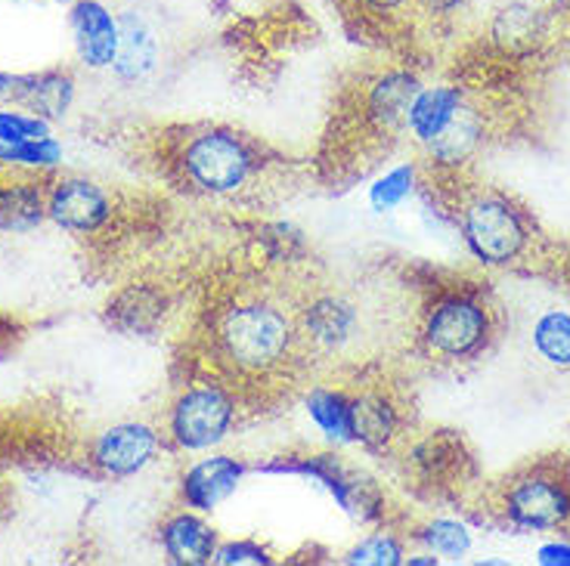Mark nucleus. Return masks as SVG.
<instances>
[{
    "mask_svg": "<svg viewBox=\"0 0 570 566\" xmlns=\"http://www.w3.org/2000/svg\"><path fill=\"white\" fill-rule=\"evenodd\" d=\"M236 421V399L220 384L186 387L174 399L168 430L177 449L184 453H212L229 437Z\"/></svg>",
    "mask_w": 570,
    "mask_h": 566,
    "instance_id": "3",
    "label": "nucleus"
},
{
    "mask_svg": "<svg viewBox=\"0 0 570 566\" xmlns=\"http://www.w3.org/2000/svg\"><path fill=\"white\" fill-rule=\"evenodd\" d=\"M462 236L471 255L487 267H502L521 255L528 229L521 214L499 196H481L462 214Z\"/></svg>",
    "mask_w": 570,
    "mask_h": 566,
    "instance_id": "5",
    "label": "nucleus"
},
{
    "mask_svg": "<svg viewBox=\"0 0 570 566\" xmlns=\"http://www.w3.org/2000/svg\"><path fill=\"white\" fill-rule=\"evenodd\" d=\"M403 560H406L403 545H400L394 536H385V533L363 538V542L354 545V548L347 552V557H344V564L351 566H400Z\"/></svg>",
    "mask_w": 570,
    "mask_h": 566,
    "instance_id": "27",
    "label": "nucleus"
},
{
    "mask_svg": "<svg viewBox=\"0 0 570 566\" xmlns=\"http://www.w3.org/2000/svg\"><path fill=\"white\" fill-rule=\"evenodd\" d=\"M212 564L217 566H267L273 564L271 552L257 542H224L217 545Z\"/></svg>",
    "mask_w": 570,
    "mask_h": 566,
    "instance_id": "29",
    "label": "nucleus"
},
{
    "mask_svg": "<svg viewBox=\"0 0 570 566\" xmlns=\"http://www.w3.org/2000/svg\"><path fill=\"white\" fill-rule=\"evenodd\" d=\"M537 560L542 566H570V545H542Z\"/></svg>",
    "mask_w": 570,
    "mask_h": 566,
    "instance_id": "31",
    "label": "nucleus"
},
{
    "mask_svg": "<svg viewBox=\"0 0 570 566\" xmlns=\"http://www.w3.org/2000/svg\"><path fill=\"white\" fill-rule=\"evenodd\" d=\"M549 3H570V0H549Z\"/></svg>",
    "mask_w": 570,
    "mask_h": 566,
    "instance_id": "33",
    "label": "nucleus"
},
{
    "mask_svg": "<svg viewBox=\"0 0 570 566\" xmlns=\"http://www.w3.org/2000/svg\"><path fill=\"white\" fill-rule=\"evenodd\" d=\"M47 220V192L38 183L16 180L0 186V232H31Z\"/></svg>",
    "mask_w": 570,
    "mask_h": 566,
    "instance_id": "19",
    "label": "nucleus"
},
{
    "mask_svg": "<svg viewBox=\"0 0 570 566\" xmlns=\"http://www.w3.org/2000/svg\"><path fill=\"white\" fill-rule=\"evenodd\" d=\"M75 53L87 69H112L118 50V16L102 0H75L69 10Z\"/></svg>",
    "mask_w": 570,
    "mask_h": 566,
    "instance_id": "9",
    "label": "nucleus"
},
{
    "mask_svg": "<svg viewBox=\"0 0 570 566\" xmlns=\"http://www.w3.org/2000/svg\"><path fill=\"white\" fill-rule=\"evenodd\" d=\"M71 102H75V78L69 71H38V75H26L22 85V97H19V109L38 115L43 121H62L69 115Z\"/></svg>",
    "mask_w": 570,
    "mask_h": 566,
    "instance_id": "15",
    "label": "nucleus"
},
{
    "mask_svg": "<svg viewBox=\"0 0 570 566\" xmlns=\"http://www.w3.org/2000/svg\"><path fill=\"white\" fill-rule=\"evenodd\" d=\"M161 453V434L142 421H121L102 430L90 446V458L109 477H134Z\"/></svg>",
    "mask_w": 570,
    "mask_h": 566,
    "instance_id": "7",
    "label": "nucleus"
},
{
    "mask_svg": "<svg viewBox=\"0 0 570 566\" xmlns=\"http://www.w3.org/2000/svg\"><path fill=\"white\" fill-rule=\"evenodd\" d=\"M214 340L220 359L236 375L261 378L292 359L298 328L279 304L267 298H245L220 312Z\"/></svg>",
    "mask_w": 570,
    "mask_h": 566,
    "instance_id": "1",
    "label": "nucleus"
},
{
    "mask_svg": "<svg viewBox=\"0 0 570 566\" xmlns=\"http://www.w3.org/2000/svg\"><path fill=\"white\" fill-rule=\"evenodd\" d=\"M158 66V34L140 10L118 13V50L112 71L118 81L137 85L149 78Z\"/></svg>",
    "mask_w": 570,
    "mask_h": 566,
    "instance_id": "12",
    "label": "nucleus"
},
{
    "mask_svg": "<svg viewBox=\"0 0 570 566\" xmlns=\"http://www.w3.org/2000/svg\"><path fill=\"white\" fill-rule=\"evenodd\" d=\"M301 328L316 347L335 354V350H344L360 340L363 310L356 307V300L344 298V295H320L301 310Z\"/></svg>",
    "mask_w": 570,
    "mask_h": 566,
    "instance_id": "10",
    "label": "nucleus"
},
{
    "mask_svg": "<svg viewBox=\"0 0 570 566\" xmlns=\"http://www.w3.org/2000/svg\"><path fill=\"white\" fill-rule=\"evenodd\" d=\"M415 189V168L413 165H400V168L382 173L375 183L370 186V205L375 211H394L397 205L413 196Z\"/></svg>",
    "mask_w": 570,
    "mask_h": 566,
    "instance_id": "26",
    "label": "nucleus"
},
{
    "mask_svg": "<svg viewBox=\"0 0 570 566\" xmlns=\"http://www.w3.org/2000/svg\"><path fill=\"white\" fill-rule=\"evenodd\" d=\"M481 137H484V130H481V118H478V112H471V109L462 106V109L453 115V121H450L434 140L428 142L425 149L438 158L441 165H462V161L478 149Z\"/></svg>",
    "mask_w": 570,
    "mask_h": 566,
    "instance_id": "21",
    "label": "nucleus"
},
{
    "mask_svg": "<svg viewBox=\"0 0 570 566\" xmlns=\"http://www.w3.org/2000/svg\"><path fill=\"white\" fill-rule=\"evenodd\" d=\"M161 552L168 554V560L177 566H205L214 560L217 552V529L205 524L199 514L193 510H177L161 524L158 533Z\"/></svg>",
    "mask_w": 570,
    "mask_h": 566,
    "instance_id": "13",
    "label": "nucleus"
},
{
    "mask_svg": "<svg viewBox=\"0 0 570 566\" xmlns=\"http://www.w3.org/2000/svg\"><path fill=\"white\" fill-rule=\"evenodd\" d=\"M248 474V467L233 455H208L196 465L189 467L180 480V496H184L186 508L193 510H214L217 505H224L236 486L243 483Z\"/></svg>",
    "mask_w": 570,
    "mask_h": 566,
    "instance_id": "11",
    "label": "nucleus"
},
{
    "mask_svg": "<svg viewBox=\"0 0 570 566\" xmlns=\"http://www.w3.org/2000/svg\"><path fill=\"white\" fill-rule=\"evenodd\" d=\"M47 217L69 232H97L112 217V201L94 180L62 177L47 192Z\"/></svg>",
    "mask_w": 570,
    "mask_h": 566,
    "instance_id": "8",
    "label": "nucleus"
},
{
    "mask_svg": "<svg viewBox=\"0 0 570 566\" xmlns=\"http://www.w3.org/2000/svg\"><path fill=\"white\" fill-rule=\"evenodd\" d=\"M180 165L186 180L196 189L208 196H229L239 192L255 173V152L239 133L212 128L186 142Z\"/></svg>",
    "mask_w": 570,
    "mask_h": 566,
    "instance_id": "2",
    "label": "nucleus"
},
{
    "mask_svg": "<svg viewBox=\"0 0 570 566\" xmlns=\"http://www.w3.org/2000/svg\"><path fill=\"white\" fill-rule=\"evenodd\" d=\"M0 161L13 168H57L62 161V142L50 137L29 142H0Z\"/></svg>",
    "mask_w": 570,
    "mask_h": 566,
    "instance_id": "24",
    "label": "nucleus"
},
{
    "mask_svg": "<svg viewBox=\"0 0 570 566\" xmlns=\"http://www.w3.org/2000/svg\"><path fill=\"white\" fill-rule=\"evenodd\" d=\"M419 542L425 545L428 552L438 554V557H450L459 560L465 557L471 548V533L456 520H434L425 529H419Z\"/></svg>",
    "mask_w": 570,
    "mask_h": 566,
    "instance_id": "25",
    "label": "nucleus"
},
{
    "mask_svg": "<svg viewBox=\"0 0 570 566\" xmlns=\"http://www.w3.org/2000/svg\"><path fill=\"white\" fill-rule=\"evenodd\" d=\"M351 406H354L356 443L366 449H385L400 425L394 403L379 390H366L360 397H351Z\"/></svg>",
    "mask_w": 570,
    "mask_h": 566,
    "instance_id": "18",
    "label": "nucleus"
},
{
    "mask_svg": "<svg viewBox=\"0 0 570 566\" xmlns=\"http://www.w3.org/2000/svg\"><path fill=\"white\" fill-rule=\"evenodd\" d=\"M533 347L540 350L546 363H552L558 368H570V312H542L537 326H533Z\"/></svg>",
    "mask_w": 570,
    "mask_h": 566,
    "instance_id": "23",
    "label": "nucleus"
},
{
    "mask_svg": "<svg viewBox=\"0 0 570 566\" xmlns=\"http://www.w3.org/2000/svg\"><path fill=\"white\" fill-rule=\"evenodd\" d=\"M50 137V121L31 112H0V142H29Z\"/></svg>",
    "mask_w": 570,
    "mask_h": 566,
    "instance_id": "28",
    "label": "nucleus"
},
{
    "mask_svg": "<svg viewBox=\"0 0 570 566\" xmlns=\"http://www.w3.org/2000/svg\"><path fill=\"white\" fill-rule=\"evenodd\" d=\"M307 415L320 427V434L335 446H354V406L344 390L332 387H314L307 394Z\"/></svg>",
    "mask_w": 570,
    "mask_h": 566,
    "instance_id": "17",
    "label": "nucleus"
},
{
    "mask_svg": "<svg viewBox=\"0 0 570 566\" xmlns=\"http://www.w3.org/2000/svg\"><path fill=\"white\" fill-rule=\"evenodd\" d=\"M549 19L530 3H509L493 19V41L509 53H528L546 38Z\"/></svg>",
    "mask_w": 570,
    "mask_h": 566,
    "instance_id": "20",
    "label": "nucleus"
},
{
    "mask_svg": "<svg viewBox=\"0 0 570 566\" xmlns=\"http://www.w3.org/2000/svg\"><path fill=\"white\" fill-rule=\"evenodd\" d=\"M422 335H425L431 354L443 356V359H465L487 344L490 316L478 300L453 295V298H443L441 304L431 307Z\"/></svg>",
    "mask_w": 570,
    "mask_h": 566,
    "instance_id": "6",
    "label": "nucleus"
},
{
    "mask_svg": "<svg viewBox=\"0 0 570 566\" xmlns=\"http://www.w3.org/2000/svg\"><path fill=\"white\" fill-rule=\"evenodd\" d=\"M109 316L125 331H146L161 316V298L149 288H128L125 295H118L115 304H109Z\"/></svg>",
    "mask_w": 570,
    "mask_h": 566,
    "instance_id": "22",
    "label": "nucleus"
},
{
    "mask_svg": "<svg viewBox=\"0 0 570 566\" xmlns=\"http://www.w3.org/2000/svg\"><path fill=\"white\" fill-rule=\"evenodd\" d=\"M462 106L465 102H462V93H459L456 87H422L415 93L410 112H406V128H410L415 140L428 146V142L434 140L453 121V115Z\"/></svg>",
    "mask_w": 570,
    "mask_h": 566,
    "instance_id": "16",
    "label": "nucleus"
},
{
    "mask_svg": "<svg viewBox=\"0 0 570 566\" xmlns=\"http://www.w3.org/2000/svg\"><path fill=\"white\" fill-rule=\"evenodd\" d=\"M22 85H26V75H10V71H0V102H16V106H19Z\"/></svg>",
    "mask_w": 570,
    "mask_h": 566,
    "instance_id": "30",
    "label": "nucleus"
},
{
    "mask_svg": "<svg viewBox=\"0 0 570 566\" xmlns=\"http://www.w3.org/2000/svg\"><path fill=\"white\" fill-rule=\"evenodd\" d=\"M505 514L521 529H561L570 524V477L558 467H533L505 489Z\"/></svg>",
    "mask_w": 570,
    "mask_h": 566,
    "instance_id": "4",
    "label": "nucleus"
},
{
    "mask_svg": "<svg viewBox=\"0 0 570 566\" xmlns=\"http://www.w3.org/2000/svg\"><path fill=\"white\" fill-rule=\"evenodd\" d=\"M422 90L419 78L410 71H387L366 93V115L379 128H397L406 125V112L413 106L415 93Z\"/></svg>",
    "mask_w": 570,
    "mask_h": 566,
    "instance_id": "14",
    "label": "nucleus"
},
{
    "mask_svg": "<svg viewBox=\"0 0 570 566\" xmlns=\"http://www.w3.org/2000/svg\"><path fill=\"white\" fill-rule=\"evenodd\" d=\"M363 10H370V13H379V16H385V13H400V10H406L413 0H356Z\"/></svg>",
    "mask_w": 570,
    "mask_h": 566,
    "instance_id": "32",
    "label": "nucleus"
}]
</instances>
